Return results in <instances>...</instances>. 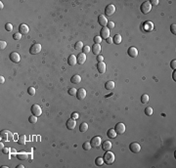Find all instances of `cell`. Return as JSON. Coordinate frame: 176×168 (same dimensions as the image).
Instances as JSON below:
<instances>
[{
  "instance_id": "obj_49",
  "label": "cell",
  "mask_w": 176,
  "mask_h": 168,
  "mask_svg": "<svg viewBox=\"0 0 176 168\" xmlns=\"http://www.w3.org/2000/svg\"><path fill=\"white\" fill-rule=\"evenodd\" d=\"M10 151H11V150H10L9 148H3V149H2V152H3V153H5V154H7Z\"/></svg>"
},
{
  "instance_id": "obj_45",
  "label": "cell",
  "mask_w": 176,
  "mask_h": 168,
  "mask_svg": "<svg viewBox=\"0 0 176 168\" xmlns=\"http://www.w3.org/2000/svg\"><path fill=\"white\" fill-rule=\"evenodd\" d=\"M170 67H171V68H173V69H175V68H176V60H172V61H171V63H170Z\"/></svg>"
},
{
  "instance_id": "obj_32",
  "label": "cell",
  "mask_w": 176,
  "mask_h": 168,
  "mask_svg": "<svg viewBox=\"0 0 176 168\" xmlns=\"http://www.w3.org/2000/svg\"><path fill=\"white\" fill-rule=\"evenodd\" d=\"M28 121H29V123H32V124H34V123H36L37 122V116H35V115H30V116L28 117Z\"/></svg>"
},
{
  "instance_id": "obj_48",
  "label": "cell",
  "mask_w": 176,
  "mask_h": 168,
  "mask_svg": "<svg viewBox=\"0 0 176 168\" xmlns=\"http://www.w3.org/2000/svg\"><path fill=\"white\" fill-rule=\"evenodd\" d=\"M103 61H104V57L101 56V55H98V56H97V62H98V63H101V62H103Z\"/></svg>"
},
{
  "instance_id": "obj_50",
  "label": "cell",
  "mask_w": 176,
  "mask_h": 168,
  "mask_svg": "<svg viewBox=\"0 0 176 168\" xmlns=\"http://www.w3.org/2000/svg\"><path fill=\"white\" fill-rule=\"evenodd\" d=\"M106 41H107V43L108 44H112L113 42H112V37H108L107 39H106Z\"/></svg>"
},
{
  "instance_id": "obj_25",
  "label": "cell",
  "mask_w": 176,
  "mask_h": 168,
  "mask_svg": "<svg viewBox=\"0 0 176 168\" xmlns=\"http://www.w3.org/2000/svg\"><path fill=\"white\" fill-rule=\"evenodd\" d=\"M112 42L115 44H117V45H119L121 43V36H120V34H116L115 36H113L112 37Z\"/></svg>"
},
{
  "instance_id": "obj_23",
  "label": "cell",
  "mask_w": 176,
  "mask_h": 168,
  "mask_svg": "<svg viewBox=\"0 0 176 168\" xmlns=\"http://www.w3.org/2000/svg\"><path fill=\"white\" fill-rule=\"evenodd\" d=\"M101 50H102V48H101V45L100 44H94V45H93V47H92V52L95 55H99Z\"/></svg>"
},
{
  "instance_id": "obj_35",
  "label": "cell",
  "mask_w": 176,
  "mask_h": 168,
  "mask_svg": "<svg viewBox=\"0 0 176 168\" xmlns=\"http://www.w3.org/2000/svg\"><path fill=\"white\" fill-rule=\"evenodd\" d=\"M95 163L98 166L103 165V164H104V159H103V157H97V158L95 159Z\"/></svg>"
},
{
  "instance_id": "obj_37",
  "label": "cell",
  "mask_w": 176,
  "mask_h": 168,
  "mask_svg": "<svg viewBox=\"0 0 176 168\" xmlns=\"http://www.w3.org/2000/svg\"><path fill=\"white\" fill-rule=\"evenodd\" d=\"M90 52V47L88 46V45H85V46H83V48H82V53H84L85 55L86 54H88Z\"/></svg>"
},
{
  "instance_id": "obj_36",
  "label": "cell",
  "mask_w": 176,
  "mask_h": 168,
  "mask_svg": "<svg viewBox=\"0 0 176 168\" xmlns=\"http://www.w3.org/2000/svg\"><path fill=\"white\" fill-rule=\"evenodd\" d=\"M27 93L29 94L30 96H34L35 95V89L33 87H28L27 89Z\"/></svg>"
},
{
  "instance_id": "obj_55",
  "label": "cell",
  "mask_w": 176,
  "mask_h": 168,
  "mask_svg": "<svg viewBox=\"0 0 176 168\" xmlns=\"http://www.w3.org/2000/svg\"><path fill=\"white\" fill-rule=\"evenodd\" d=\"M0 147H1V149H3V148H4V145L1 143V144H0Z\"/></svg>"
},
{
  "instance_id": "obj_39",
  "label": "cell",
  "mask_w": 176,
  "mask_h": 168,
  "mask_svg": "<svg viewBox=\"0 0 176 168\" xmlns=\"http://www.w3.org/2000/svg\"><path fill=\"white\" fill-rule=\"evenodd\" d=\"M5 29H6L7 31H12V30H13V25L10 24V23L6 24V25H5Z\"/></svg>"
},
{
  "instance_id": "obj_12",
  "label": "cell",
  "mask_w": 176,
  "mask_h": 168,
  "mask_svg": "<svg viewBox=\"0 0 176 168\" xmlns=\"http://www.w3.org/2000/svg\"><path fill=\"white\" fill-rule=\"evenodd\" d=\"M115 130L117 134H123L124 132H125V125H124L123 123H121V122H119L116 125Z\"/></svg>"
},
{
  "instance_id": "obj_47",
  "label": "cell",
  "mask_w": 176,
  "mask_h": 168,
  "mask_svg": "<svg viewBox=\"0 0 176 168\" xmlns=\"http://www.w3.org/2000/svg\"><path fill=\"white\" fill-rule=\"evenodd\" d=\"M150 3L152 6H157V5H159V0H152Z\"/></svg>"
},
{
  "instance_id": "obj_14",
  "label": "cell",
  "mask_w": 176,
  "mask_h": 168,
  "mask_svg": "<svg viewBox=\"0 0 176 168\" xmlns=\"http://www.w3.org/2000/svg\"><path fill=\"white\" fill-rule=\"evenodd\" d=\"M100 34H101V37H102V38L107 39L108 37H110V29H109L107 26L102 27V29H101V31H100Z\"/></svg>"
},
{
  "instance_id": "obj_54",
  "label": "cell",
  "mask_w": 176,
  "mask_h": 168,
  "mask_svg": "<svg viewBox=\"0 0 176 168\" xmlns=\"http://www.w3.org/2000/svg\"><path fill=\"white\" fill-rule=\"evenodd\" d=\"M0 7H1V9L4 7V5H3V3H2V2H0Z\"/></svg>"
},
{
  "instance_id": "obj_44",
  "label": "cell",
  "mask_w": 176,
  "mask_h": 168,
  "mask_svg": "<svg viewBox=\"0 0 176 168\" xmlns=\"http://www.w3.org/2000/svg\"><path fill=\"white\" fill-rule=\"evenodd\" d=\"M107 27L109 28V29H112L113 27H115V23L113 22H108V24H107Z\"/></svg>"
},
{
  "instance_id": "obj_16",
  "label": "cell",
  "mask_w": 176,
  "mask_h": 168,
  "mask_svg": "<svg viewBox=\"0 0 176 168\" xmlns=\"http://www.w3.org/2000/svg\"><path fill=\"white\" fill-rule=\"evenodd\" d=\"M28 31H29V28H28V26L26 24L20 25V26H19V32L20 33H22V34H27Z\"/></svg>"
},
{
  "instance_id": "obj_28",
  "label": "cell",
  "mask_w": 176,
  "mask_h": 168,
  "mask_svg": "<svg viewBox=\"0 0 176 168\" xmlns=\"http://www.w3.org/2000/svg\"><path fill=\"white\" fill-rule=\"evenodd\" d=\"M87 130H88V124L86 122L81 123L80 126H79V131L80 132H86Z\"/></svg>"
},
{
  "instance_id": "obj_13",
  "label": "cell",
  "mask_w": 176,
  "mask_h": 168,
  "mask_svg": "<svg viewBox=\"0 0 176 168\" xmlns=\"http://www.w3.org/2000/svg\"><path fill=\"white\" fill-rule=\"evenodd\" d=\"M10 60H11L13 63H15V64H18V63L21 61V57H20L19 53H17V52H12V53L10 54Z\"/></svg>"
},
{
  "instance_id": "obj_43",
  "label": "cell",
  "mask_w": 176,
  "mask_h": 168,
  "mask_svg": "<svg viewBox=\"0 0 176 168\" xmlns=\"http://www.w3.org/2000/svg\"><path fill=\"white\" fill-rule=\"evenodd\" d=\"M7 46V42L6 41H0V48H1V50H4Z\"/></svg>"
},
{
  "instance_id": "obj_53",
  "label": "cell",
  "mask_w": 176,
  "mask_h": 168,
  "mask_svg": "<svg viewBox=\"0 0 176 168\" xmlns=\"http://www.w3.org/2000/svg\"><path fill=\"white\" fill-rule=\"evenodd\" d=\"M17 168H24V165L20 164V165H18V166H17Z\"/></svg>"
},
{
  "instance_id": "obj_31",
  "label": "cell",
  "mask_w": 176,
  "mask_h": 168,
  "mask_svg": "<svg viewBox=\"0 0 176 168\" xmlns=\"http://www.w3.org/2000/svg\"><path fill=\"white\" fill-rule=\"evenodd\" d=\"M141 102L143 104H147L149 102V96L147 95V94H143L142 97H141Z\"/></svg>"
},
{
  "instance_id": "obj_2",
  "label": "cell",
  "mask_w": 176,
  "mask_h": 168,
  "mask_svg": "<svg viewBox=\"0 0 176 168\" xmlns=\"http://www.w3.org/2000/svg\"><path fill=\"white\" fill-rule=\"evenodd\" d=\"M140 10H141V12H142L144 15L149 14V13L151 12V10H152V5H151L150 1H145V2H143V3L141 4V6H140Z\"/></svg>"
},
{
  "instance_id": "obj_24",
  "label": "cell",
  "mask_w": 176,
  "mask_h": 168,
  "mask_svg": "<svg viewBox=\"0 0 176 168\" xmlns=\"http://www.w3.org/2000/svg\"><path fill=\"white\" fill-rule=\"evenodd\" d=\"M107 135H108V137H109L110 139H115V138L117 137V133L116 132L115 129H110V130L107 132Z\"/></svg>"
},
{
  "instance_id": "obj_6",
  "label": "cell",
  "mask_w": 176,
  "mask_h": 168,
  "mask_svg": "<svg viewBox=\"0 0 176 168\" xmlns=\"http://www.w3.org/2000/svg\"><path fill=\"white\" fill-rule=\"evenodd\" d=\"M32 113L35 116H40L41 113H42V110H41V107L38 106V105H33L32 107Z\"/></svg>"
},
{
  "instance_id": "obj_18",
  "label": "cell",
  "mask_w": 176,
  "mask_h": 168,
  "mask_svg": "<svg viewBox=\"0 0 176 168\" xmlns=\"http://www.w3.org/2000/svg\"><path fill=\"white\" fill-rule=\"evenodd\" d=\"M68 64H69V66H71V67H74V66H75V65L77 64L76 57H75L74 54L69 55V57L68 58Z\"/></svg>"
},
{
  "instance_id": "obj_38",
  "label": "cell",
  "mask_w": 176,
  "mask_h": 168,
  "mask_svg": "<svg viewBox=\"0 0 176 168\" xmlns=\"http://www.w3.org/2000/svg\"><path fill=\"white\" fill-rule=\"evenodd\" d=\"M93 40H94V43L95 44H100L102 42V37L101 36H95L94 38H93Z\"/></svg>"
},
{
  "instance_id": "obj_1",
  "label": "cell",
  "mask_w": 176,
  "mask_h": 168,
  "mask_svg": "<svg viewBox=\"0 0 176 168\" xmlns=\"http://www.w3.org/2000/svg\"><path fill=\"white\" fill-rule=\"evenodd\" d=\"M103 159H104V163H106V164H108V165H111V164H112L113 162H115L116 157H115V154H113L112 152L108 151V152H106V153L104 154V157H103Z\"/></svg>"
},
{
  "instance_id": "obj_34",
  "label": "cell",
  "mask_w": 176,
  "mask_h": 168,
  "mask_svg": "<svg viewBox=\"0 0 176 168\" xmlns=\"http://www.w3.org/2000/svg\"><path fill=\"white\" fill-rule=\"evenodd\" d=\"M145 114L148 115V116H151V115L153 114V108L147 107L146 109H145Z\"/></svg>"
},
{
  "instance_id": "obj_41",
  "label": "cell",
  "mask_w": 176,
  "mask_h": 168,
  "mask_svg": "<svg viewBox=\"0 0 176 168\" xmlns=\"http://www.w3.org/2000/svg\"><path fill=\"white\" fill-rule=\"evenodd\" d=\"M13 38H14L15 40H20L21 38H22V33H20V32H16V33H14Z\"/></svg>"
},
{
  "instance_id": "obj_3",
  "label": "cell",
  "mask_w": 176,
  "mask_h": 168,
  "mask_svg": "<svg viewBox=\"0 0 176 168\" xmlns=\"http://www.w3.org/2000/svg\"><path fill=\"white\" fill-rule=\"evenodd\" d=\"M90 144H91V146H92V148L98 149L99 147L101 146V144H102V139H101V137H99V136H95L94 138L91 139Z\"/></svg>"
},
{
  "instance_id": "obj_20",
  "label": "cell",
  "mask_w": 176,
  "mask_h": 168,
  "mask_svg": "<svg viewBox=\"0 0 176 168\" xmlns=\"http://www.w3.org/2000/svg\"><path fill=\"white\" fill-rule=\"evenodd\" d=\"M102 149L105 152L111 151L112 150V143L110 141H104V143L102 144Z\"/></svg>"
},
{
  "instance_id": "obj_27",
  "label": "cell",
  "mask_w": 176,
  "mask_h": 168,
  "mask_svg": "<svg viewBox=\"0 0 176 168\" xmlns=\"http://www.w3.org/2000/svg\"><path fill=\"white\" fill-rule=\"evenodd\" d=\"M17 157H18V159H20V160H27L28 158V155L26 152H19L17 154Z\"/></svg>"
},
{
  "instance_id": "obj_51",
  "label": "cell",
  "mask_w": 176,
  "mask_h": 168,
  "mask_svg": "<svg viewBox=\"0 0 176 168\" xmlns=\"http://www.w3.org/2000/svg\"><path fill=\"white\" fill-rule=\"evenodd\" d=\"M175 75H176V70L174 69V71H173V74H172V78H173V80H174V81L176 80V76H175Z\"/></svg>"
},
{
  "instance_id": "obj_17",
  "label": "cell",
  "mask_w": 176,
  "mask_h": 168,
  "mask_svg": "<svg viewBox=\"0 0 176 168\" xmlns=\"http://www.w3.org/2000/svg\"><path fill=\"white\" fill-rule=\"evenodd\" d=\"M76 61H77V64L83 65L85 63V61H86V55L84 53H79L78 56L76 57Z\"/></svg>"
},
{
  "instance_id": "obj_52",
  "label": "cell",
  "mask_w": 176,
  "mask_h": 168,
  "mask_svg": "<svg viewBox=\"0 0 176 168\" xmlns=\"http://www.w3.org/2000/svg\"><path fill=\"white\" fill-rule=\"evenodd\" d=\"M0 82H1V84H3V83L5 82V78H4L2 75H1V77H0Z\"/></svg>"
},
{
  "instance_id": "obj_15",
  "label": "cell",
  "mask_w": 176,
  "mask_h": 168,
  "mask_svg": "<svg viewBox=\"0 0 176 168\" xmlns=\"http://www.w3.org/2000/svg\"><path fill=\"white\" fill-rule=\"evenodd\" d=\"M108 22H109V21L107 20L106 16H104V15H100V16L98 17V23H99V25H100V26H102L103 27L107 26Z\"/></svg>"
},
{
  "instance_id": "obj_33",
  "label": "cell",
  "mask_w": 176,
  "mask_h": 168,
  "mask_svg": "<svg viewBox=\"0 0 176 168\" xmlns=\"http://www.w3.org/2000/svg\"><path fill=\"white\" fill-rule=\"evenodd\" d=\"M82 148H83V150H85V151H89L92 148V146L89 142H85V143H83V145H82Z\"/></svg>"
},
{
  "instance_id": "obj_11",
  "label": "cell",
  "mask_w": 176,
  "mask_h": 168,
  "mask_svg": "<svg viewBox=\"0 0 176 168\" xmlns=\"http://www.w3.org/2000/svg\"><path fill=\"white\" fill-rule=\"evenodd\" d=\"M66 125H67V128H68L69 130H74V129L75 128V126H76L75 119H74V118H71V117H70V118L67 121Z\"/></svg>"
},
{
  "instance_id": "obj_42",
  "label": "cell",
  "mask_w": 176,
  "mask_h": 168,
  "mask_svg": "<svg viewBox=\"0 0 176 168\" xmlns=\"http://www.w3.org/2000/svg\"><path fill=\"white\" fill-rule=\"evenodd\" d=\"M170 31H171V32H172L174 35L176 34V25H175V24H172V25L170 26Z\"/></svg>"
},
{
  "instance_id": "obj_26",
  "label": "cell",
  "mask_w": 176,
  "mask_h": 168,
  "mask_svg": "<svg viewBox=\"0 0 176 168\" xmlns=\"http://www.w3.org/2000/svg\"><path fill=\"white\" fill-rule=\"evenodd\" d=\"M105 88H106L107 90H112L113 88H115V82L112 81V80H110V81L106 82V84H105Z\"/></svg>"
},
{
  "instance_id": "obj_29",
  "label": "cell",
  "mask_w": 176,
  "mask_h": 168,
  "mask_svg": "<svg viewBox=\"0 0 176 168\" xmlns=\"http://www.w3.org/2000/svg\"><path fill=\"white\" fill-rule=\"evenodd\" d=\"M18 144H20V145H25V144H26V136H25V135H21V136H19Z\"/></svg>"
},
{
  "instance_id": "obj_21",
  "label": "cell",
  "mask_w": 176,
  "mask_h": 168,
  "mask_svg": "<svg viewBox=\"0 0 176 168\" xmlns=\"http://www.w3.org/2000/svg\"><path fill=\"white\" fill-rule=\"evenodd\" d=\"M142 27L144 28V30L145 31H151V30H153V27H154V25L151 23V22H148L146 23V24H144L143 26H142Z\"/></svg>"
},
{
  "instance_id": "obj_5",
  "label": "cell",
  "mask_w": 176,
  "mask_h": 168,
  "mask_svg": "<svg viewBox=\"0 0 176 168\" xmlns=\"http://www.w3.org/2000/svg\"><path fill=\"white\" fill-rule=\"evenodd\" d=\"M116 12V6L113 4H109L105 9V15L106 16H112Z\"/></svg>"
},
{
  "instance_id": "obj_22",
  "label": "cell",
  "mask_w": 176,
  "mask_h": 168,
  "mask_svg": "<svg viewBox=\"0 0 176 168\" xmlns=\"http://www.w3.org/2000/svg\"><path fill=\"white\" fill-rule=\"evenodd\" d=\"M70 81H71L72 84H79L81 82V76L78 75V74H75L70 78Z\"/></svg>"
},
{
  "instance_id": "obj_46",
  "label": "cell",
  "mask_w": 176,
  "mask_h": 168,
  "mask_svg": "<svg viewBox=\"0 0 176 168\" xmlns=\"http://www.w3.org/2000/svg\"><path fill=\"white\" fill-rule=\"evenodd\" d=\"M79 117V114L77 113V112H72V114H71V118H74V119H77Z\"/></svg>"
},
{
  "instance_id": "obj_19",
  "label": "cell",
  "mask_w": 176,
  "mask_h": 168,
  "mask_svg": "<svg viewBox=\"0 0 176 168\" xmlns=\"http://www.w3.org/2000/svg\"><path fill=\"white\" fill-rule=\"evenodd\" d=\"M97 69L100 73H105L106 71V64L104 62H101L97 64Z\"/></svg>"
},
{
  "instance_id": "obj_7",
  "label": "cell",
  "mask_w": 176,
  "mask_h": 168,
  "mask_svg": "<svg viewBox=\"0 0 176 168\" xmlns=\"http://www.w3.org/2000/svg\"><path fill=\"white\" fill-rule=\"evenodd\" d=\"M1 140H3V141H9L10 139H12V136H13V134L10 132V131H8V130H3L2 132H1Z\"/></svg>"
},
{
  "instance_id": "obj_40",
  "label": "cell",
  "mask_w": 176,
  "mask_h": 168,
  "mask_svg": "<svg viewBox=\"0 0 176 168\" xmlns=\"http://www.w3.org/2000/svg\"><path fill=\"white\" fill-rule=\"evenodd\" d=\"M76 92H77V90H76L75 88H70V89H69V94L70 96L76 95Z\"/></svg>"
},
{
  "instance_id": "obj_30",
  "label": "cell",
  "mask_w": 176,
  "mask_h": 168,
  "mask_svg": "<svg viewBox=\"0 0 176 168\" xmlns=\"http://www.w3.org/2000/svg\"><path fill=\"white\" fill-rule=\"evenodd\" d=\"M82 48H83V43L81 41H77L76 43L75 44V49L77 50V51H80Z\"/></svg>"
},
{
  "instance_id": "obj_8",
  "label": "cell",
  "mask_w": 176,
  "mask_h": 168,
  "mask_svg": "<svg viewBox=\"0 0 176 168\" xmlns=\"http://www.w3.org/2000/svg\"><path fill=\"white\" fill-rule=\"evenodd\" d=\"M129 149H130V151L133 152V153H137V152H139L140 151H141V147H140V145L138 144V143H131L130 145H129Z\"/></svg>"
},
{
  "instance_id": "obj_9",
  "label": "cell",
  "mask_w": 176,
  "mask_h": 168,
  "mask_svg": "<svg viewBox=\"0 0 176 168\" xmlns=\"http://www.w3.org/2000/svg\"><path fill=\"white\" fill-rule=\"evenodd\" d=\"M127 54L129 57L131 58H136L138 56V50L135 48V47H129L128 50H127Z\"/></svg>"
},
{
  "instance_id": "obj_4",
  "label": "cell",
  "mask_w": 176,
  "mask_h": 168,
  "mask_svg": "<svg viewBox=\"0 0 176 168\" xmlns=\"http://www.w3.org/2000/svg\"><path fill=\"white\" fill-rule=\"evenodd\" d=\"M41 52V45L38 43H35L33 45H32V47L29 48V53L32 55H36Z\"/></svg>"
},
{
  "instance_id": "obj_10",
  "label": "cell",
  "mask_w": 176,
  "mask_h": 168,
  "mask_svg": "<svg viewBox=\"0 0 176 168\" xmlns=\"http://www.w3.org/2000/svg\"><path fill=\"white\" fill-rule=\"evenodd\" d=\"M86 97V90L84 88H80L76 92V98L78 100H83Z\"/></svg>"
}]
</instances>
